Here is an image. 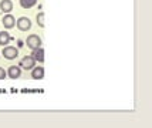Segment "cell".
<instances>
[{
	"label": "cell",
	"instance_id": "cell-1",
	"mask_svg": "<svg viewBox=\"0 0 152 128\" xmlns=\"http://www.w3.org/2000/svg\"><path fill=\"white\" fill-rule=\"evenodd\" d=\"M26 44L30 50H36V48H39L40 46H41V39H40L37 34H30V36L27 37Z\"/></svg>",
	"mask_w": 152,
	"mask_h": 128
},
{
	"label": "cell",
	"instance_id": "cell-2",
	"mask_svg": "<svg viewBox=\"0 0 152 128\" xmlns=\"http://www.w3.org/2000/svg\"><path fill=\"white\" fill-rule=\"evenodd\" d=\"M1 54H3V57L6 60H14L16 57H19V50L16 47H13V46H6L3 48Z\"/></svg>",
	"mask_w": 152,
	"mask_h": 128
},
{
	"label": "cell",
	"instance_id": "cell-3",
	"mask_svg": "<svg viewBox=\"0 0 152 128\" xmlns=\"http://www.w3.org/2000/svg\"><path fill=\"white\" fill-rule=\"evenodd\" d=\"M16 26L20 31H28L31 29V20L28 17H19L16 21Z\"/></svg>",
	"mask_w": 152,
	"mask_h": 128
},
{
	"label": "cell",
	"instance_id": "cell-4",
	"mask_svg": "<svg viewBox=\"0 0 152 128\" xmlns=\"http://www.w3.org/2000/svg\"><path fill=\"white\" fill-rule=\"evenodd\" d=\"M34 66H36V60H34L31 56H26L20 61V67L24 68V70H31Z\"/></svg>",
	"mask_w": 152,
	"mask_h": 128
},
{
	"label": "cell",
	"instance_id": "cell-5",
	"mask_svg": "<svg viewBox=\"0 0 152 128\" xmlns=\"http://www.w3.org/2000/svg\"><path fill=\"white\" fill-rule=\"evenodd\" d=\"M7 75L12 80H17L20 75H21V67L20 66H10L9 70H7Z\"/></svg>",
	"mask_w": 152,
	"mask_h": 128
},
{
	"label": "cell",
	"instance_id": "cell-6",
	"mask_svg": "<svg viewBox=\"0 0 152 128\" xmlns=\"http://www.w3.org/2000/svg\"><path fill=\"white\" fill-rule=\"evenodd\" d=\"M1 24L4 26V29H13L16 26V19H14V16H12L10 13H7L4 17H3V20H1Z\"/></svg>",
	"mask_w": 152,
	"mask_h": 128
},
{
	"label": "cell",
	"instance_id": "cell-7",
	"mask_svg": "<svg viewBox=\"0 0 152 128\" xmlns=\"http://www.w3.org/2000/svg\"><path fill=\"white\" fill-rule=\"evenodd\" d=\"M43 77H44V67H41V66L36 67L34 66L31 68V78L33 80H43Z\"/></svg>",
	"mask_w": 152,
	"mask_h": 128
},
{
	"label": "cell",
	"instance_id": "cell-8",
	"mask_svg": "<svg viewBox=\"0 0 152 128\" xmlns=\"http://www.w3.org/2000/svg\"><path fill=\"white\" fill-rule=\"evenodd\" d=\"M0 10L4 13H10L13 10V1L12 0H0Z\"/></svg>",
	"mask_w": 152,
	"mask_h": 128
},
{
	"label": "cell",
	"instance_id": "cell-9",
	"mask_svg": "<svg viewBox=\"0 0 152 128\" xmlns=\"http://www.w3.org/2000/svg\"><path fill=\"white\" fill-rule=\"evenodd\" d=\"M31 57H33L36 61H39V63H43V61H44V48L39 47V48H36V50H33Z\"/></svg>",
	"mask_w": 152,
	"mask_h": 128
},
{
	"label": "cell",
	"instance_id": "cell-10",
	"mask_svg": "<svg viewBox=\"0 0 152 128\" xmlns=\"http://www.w3.org/2000/svg\"><path fill=\"white\" fill-rule=\"evenodd\" d=\"M12 41V36L7 33V31H0V46H7L9 43Z\"/></svg>",
	"mask_w": 152,
	"mask_h": 128
},
{
	"label": "cell",
	"instance_id": "cell-11",
	"mask_svg": "<svg viewBox=\"0 0 152 128\" xmlns=\"http://www.w3.org/2000/svg\"><path fill=\"white\" fill-rule=\"evenodd\" d=\"M37 4V0H20V6L23 9H31Z\"/></svg>",
	"mask_w": 152,
	"mask_h": 128
},
{
	"label": "cell",
	"instance_id": "cell-12",
	"mask_svg": "<svg viewBox=\"0 0 152 128\" xmlns=\"http://www.w3.org/2000/svg\"><path fill=\"white\" fill-rule=\"evenodd\" d=\"M37 24H39L40 27L46 26V14L43 13V12H40V13L37 14Z\"/></svg>",
	"mask_w": 152,
	"mask_h": 128
},
{
	"label": "cell",
	"instance_id": "cell-13",
	"mask_svg": "<svg viewBox=\"0 0 152 128\" xmlns=\"http://www.w3.org/2000/svg\"><path fill=\"white\" fill-rule=\"evenodd\" d=\"M6 77H7V73L4 71V68L0 67V80H4Z\"/></svg>",
	"mask_w": 152,
	"mask_h": 128
}]
</instances>
